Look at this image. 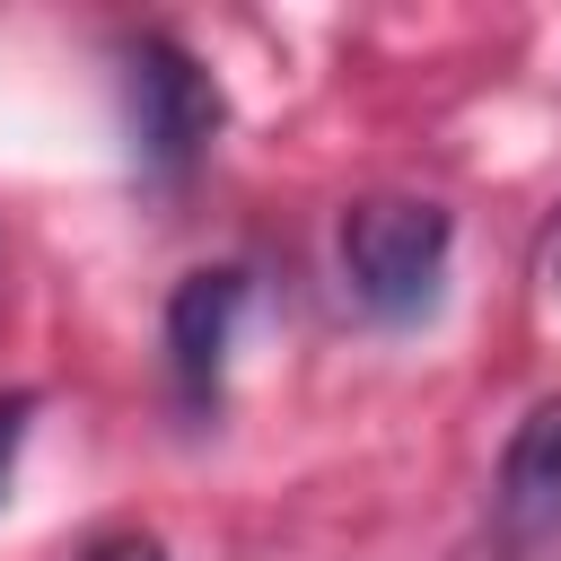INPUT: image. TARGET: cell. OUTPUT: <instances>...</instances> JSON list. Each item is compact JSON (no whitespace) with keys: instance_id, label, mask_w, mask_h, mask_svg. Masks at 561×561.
Instances as JSON below:
<instances>
[{"instance_id":"cell-1","label":"cell","mask_w":561,"mask_h":561,"mask_svg":"<svg viewBox=\"0 0 561 561\" xmlns=\"http://www.w3.org/2000/svg\"><path fill=\"white\" fill-rule=\"evenodd\" d=\"M447 254H456V219L438 202H412V193H368L342 210L333 228V263H342V289L359 316L377 324H412L438 307V280H447Z\"/></svg>"},{"instance_id":"cell-2","label":"cell","mask_w":561,"mask_h":561,"mask_svg":"<svg viewBox=\"0 0 561 561\" xmlns=\"http://www.w3.org/2000/svg\"><path fill=\"white\" fill-rule=\"evenodd\" d=\"M123 105H131V158L158 175V184H184L202 167V149L219 140V79L167 44V35H140L131 61H123Z\"/></svg>"},{"instance_id":"cell-3","label":"cell","mask_w":561,"mask_h":561,"mask_svg":"<svg viewBox=\"0 0 561 561\" xmlns=\"http://www.w3.org/2000/svg\"><path fill=\"white\" fill-rule=\"evenodd\" d=\"M491 535H500V561H535L543 543H561V394H543L508 430L491 473Z\"/></svg>"},{"instance_id":"cell-4","label":"cell","mask_w":561,"mask_h":561,"mask_svg":"<svg viewBox=\"0 0 561 561\" xmlns=\"http://www.w3.org/2000/svg\"><path fill=\"white\" fill-rule=\"evenodd\" d=\"M237 316H245V272H237V263L175 280V298H167V377H175V403H184V412H219L228 351H237Z\"/></svg>"},{"instance_id":"cell-5","label":"cell","mask_w":561,"mask_h":561,"mask_svg":"<svg viewBox=\"0 0 561 561\" xmlns=\"http://www.w3.org/2000/svg\"><path fill=\"white\" fill-rule=\"evenodd\" d=\"M26 394H0V500H9V473H18V447H26Z\"/></svg>"},{"instance_id":"cell-6","label":"cell","mask_w":561,"mask_h":561,"mask_svg":"<svg viewBox=\"0 0 561 561\" xmlns=\"http://www.w3.org/2000/svg\"><path fill=\"white\" fill-rule=\"evenodd\" d=\"M88 561H167V552H158V535H105Z\"/></svg>"}]
</instances>
